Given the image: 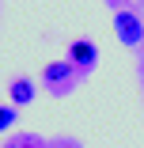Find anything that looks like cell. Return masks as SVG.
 <instances>
[{
	"instance_id": "2",
	"label": "cell",
	"mask_w": 144,
	"mask_h": 148,
	"mask_svg": "<svg viewBox=\"0 0 144 148\" xmlns=\"http://www.w3.org/2000/svg\"><path fill=\"white\" fill-rule=\"evenodd\" d=\"M68 61L76 65V72H91V69L99 65V46H95L91 38H76V42L68 46Z\"/></svg>"
},
{
	"instance_id": "6",
	"label": "cell",
	"mask_w": 144,
	"mask_h": 148,
	"mask_svg": "<svg viewBox=\"0 0 144 148\" xmlns=\"http://www.w3.org/2000/svg\"><path fill=\"white\" fill-rule=\"evenodd\" d=\"M4 148H38V144H34V137H23V140H8Z\"/></svg>"
},
{
	"instance_id": "5",
	"label": "cell",
	"mask_w": 144,
	"mask_h": 148,
	"mask_svg": "<svg viewBox=\"0 0 144 148\" xmlns=\"http://www.w3.org/2000/svg\"><path fill=\"white\" fill-rule=\"evenodd\" d=\"M19 122V106H0V133H8Z\"/></svg>"
},
{
	"instance_id": "3",
	"label": "cell",
	"mask_w": 144,
	"mask_h": 148,
	"mask_svg": "<svg viewBox=\"0 0 144 148\" xmlns=\"http://www.w3.org/2000/svg\"><path fill=\"white\" fill-rule=\"evenodd\" d=\"M42 80L46 84H68V80H76V65L68 61V57H65V61H49L42 69Z\"/></svg>"
},
{
	"instance_id": "4",
	"label": "cell",
	"mask_w": 144,
	"mask_h": 148,
	"mask_svg": "<svg viewBox=\"0 0 144 148\" xmlns=\"http://www.w3.org/2000/svg\"><path fill=\"white\" fill-rule=\"evenodd\" d=\"M8 95H12V106H31L34 103V84L23 80V76H15L8 84Z\"/></svg>"
},
{
	"instance_id": "1",
	"label": "cell",
	"mask_w": 144,
	"mask_h": 148,
	"mask_svg": "<svg viewBox=\"0 0 144 148\" xmlns=\"http://www.w3.org/2000/svg\"><path fill=\"white\" fill-rule=\"evenodd\" d=\"M114 34H118V42L121 46H129V49H136L140 42H144V23H140V15L136 12H114Z\"/></svg>"
}]
</instances>
